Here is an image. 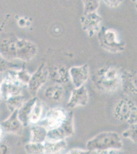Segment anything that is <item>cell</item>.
Returning <instances> with one entry per match:
<instances>
[{
  "label": "cell",
  "instance_id": "cell-1",
  "mask_svg": "<svg viewBox=\"0 0 137 154\" xmlns=\"http://www.w3.org/2000/svg\"><path fill=\"white\" fill-rule=\"evenodd\" d=\"M123 147L121 138L115 131L101 132L88 140L86 143L87 150L99 153L113 149H122Z\"/></svg>",
  "mask_w": 137,
  "mask_h": 154
},
{
  "label": "cell",
  "instance_id": "cell-2",
  "mask_svg": "<svg viewBox=\"0 0 137 154\" xmlns=\"http://www.w3.org/2000/svg\"><path fill=\"white\" fill-rule=\"evenodd\" d=\"M121 75L115 67L105 66L94 73L92 81L96 87L102 91L113 92L121 85Z\"/></svg>",
  "mask_w": 137,
  "mask_h": 154
},
{
  "label": "cell",
  "instance_id": "cell-3",
  "mask_svg": "<svg viewBox=\"0 0 137 154\" xmlns=\"http://www.w3.org/2000/svg\"><path fill=\"white\" fill-rule=\"evenodd\" d=\"M115 119L125 121L129 125L137 124V104L129 98H123L117 102L113 110Z\"/></svg>",
  "mask_w": 137,
  "mask_h": 154
},
{
  "label": "cell",
  "instance_id": "cell-4",
  "mask_svg": "<svg viewBox=\"0 0 137 154\" xmlns=\"http://www.w3.org/2000/svg\"><path fill=\"white\" fill-rule=\"evenodd\" d=\"M74 114L69 112L65 121L58 128L48 131L47 139L48 141H60L66 140L74 134Z\"/></svg>",
  "mask_w": 137,
  "mask_h": 154
},
{
  "label": "cell",
  "instance_id": "cell-5",
  "mask_svg": "<svg viewBox=\"0 0 137 154\" xmlns=\"http://www.w3.org/2000/svg\"><path fill=\"white\" fill-rule=\"evenodd\" d=\"M98 38L101 46L110 52H119L124 48V43L119 40L116 32L113 30H101L99 32Z\"/></svg>",
  "mask_w": 137,
  "mask_h": 154
},
{
  "label": "cell",
  "instance_id": "cell-6",
  "mask_svg": "<svg viewBox=\"0 0 137 154\" xmlns=\"http://www.w3.org/2000/svg\"><path fill=\"white\" fill-rule=\"evenodd\" d=\"M69 112L61 107H55L51 109L42 118L38 124L49 130H52L60 126L68 115Z\"/></svg>",
  "mask_w": 137,
  "mask_h": 154
},
{
  "label": "cell",
  "instance_id": "cell-7",
  "mask_svg": "<svg viewBox=\"0 0 137 154\" xmlns=\"http://www.w3.org/2000/svg\"><path fill=\"white\" fill-rule=\"evenodd\" d=\"M89 101L88 91L85 86L77 88L72 91L67 106L72 109L78 106H84L88 104Z\"/></svg>",
  "mask_w": 137,
  "mask_h": 154
},
{
  "label": "cell",
  "instance_id": "cell-8",
  "mask_svg": "<svg viewBox=\"0 0 137 154\" xmlns=\"http://www.w3.org/2000/svg\"><path fill=\"white\" fill-rule=\"evenodd\" d=\"M70 77L74 86L79 88L83 86L89 77V68L87 64L80 66L73 67L69 72Z\"/></svg>",
  "mask_w": 137,
  "mask_h": 154
},
{
  "label": "cell",
  "instance_id": "cell-9",
  "mask_svg": "<svg viewBox=\"0 0 137 154\" xmlns=\"http://www.w3.org/2000/svg\"><path fill=\"white\" fill-rule=\"evenodd\" d=\"M83 29L91 36L99 29L102 19L96 12L84 14L81 18Z\"/></svg>",
  "mask_w": 137,
  "mask_h": 154
},
{
  "label": "cell",
  "instance_id": "cell-10",
  "mask_svg": "<svg viewBox=\"0 0 137 154\" xmlns=\"http://www.w3.org/2000/svg\"><path fill=\"white\" fill-rule=\"evenodd\" d=\"M121 85L125 93L131 95L137 94V74L125 72L121 75Z\"/></svg>",
  "mask_w": 137,
  "mask_h": 154
},
{
  "label": "cell",
  "instance_id": "cell-11",
  "mask_svg": "<svg viewBox=\"0 0 137 154\" xmlns=\"http://www.w3.org/2000/svg\"><path fill=\"white\" fill-rule=\"evenodd\" d=\"M45 154H61L67 147L66 140L60 141H48L43 142Z\"/></svg>",
  "mask_w": 137,
  "mask_h": 154
},
{
  "label": "cell",
  "instance_id": "cell-12",
  "mask_svg": "<svg viewBox=\"0 0 137 154\" xmlns=\"http://www.w3.org/2000/svg\"><path fill=\"white\" fill-rule=\"evenodd\" d=\"M48 130L40 124L32 125L30 128V142L43 143L47 139Z\"/></svg>",
  "mask_w": 137,
  "mask_h": 154
},
{
  "label": "cell",
  "instance_id": "cell-13",
  "mask_svg": "<svg viewBox=\"0 0 137 154\" xmlns=\"http://www.w3.org/2000/svg\"><path fill=\"white\" fill-rule=\"evenodd\" d=\"M64 89L60 84H55L49 86L46 89L45 96L51 101L59 102L64 97Z\"/></svg>",
  "mask_w": 137,
  "mask_h": 154
},
{
  "label": "cell",
  "instance_id": "cell-14",
  "mask_svg": "<svg viewBox=\"0 0 137 154\" xmlns=\"http://www.w3.org/2000/svg\"><path fill=\"white\" fill-rule=\"evenodd\" d=\"M43 108L41 102L37 99L33 104L29 117V123L37 125L42 120Z\"/></svg>",
  "mask_w": 137,
  "mask_h": 154
},
{
  "label": "cell",
  "instance_id": "cell-15",
  "mask_svg": "<svg viewBox=\"0 0 137 154\" xmlns=\"http://www.w3.org/2000/svg\"><path fill=\"white\" fill-rule=\"evenodd\" d=\"M2 126L6 131L12 133H18L21 131L22 124L16 116H11L8 120L2 123Z\"/></svg>",
  "mask_w": 137,
  "mask_h": 154
},
{
  "label": "cell",
  "instance_id": "cell-16",
  "mask_svg": "<svg viewBox=\"0 0 137 154\" xmlns=\"http://www.w3.org/2000/svg\"><path fill=\"white\" fill-rule=\"evenodd\" d=\"M37 98H34L28 102L21 109L19 116L17 117L19 121L24 126H27L29 124V117L33 104Z\"/></svg>",
  "mask_w": 137,
  "mask_h": 154
},
{
  "label": "cell",
  "instance_id": "cell-17",
  "mask_svg": "<svg viewBox=\"0 0 137 154\" xmlns=\"http://www.w3.org/2000/svg\"><path fill=\"white\" fill-rule=\"evenodd\" d=\"M49 75V72L47 68L43 67V65L37 72L35 76L34 82L36 84L34 85V90H37L47 81Z\"/></svg>",
  "mask_w": 137,
  "mask_h": 154
},
{
  "label": "cell",
  "instance_id": "cell-18",
  "mask_svg": "<svg viewBox=\"0 0 137 154\" xmlns=\"http://www.w3.org/2000/svg\"><path fill=\"white\" fill-rule=\"evenodd\" d=\"M69 72L64 67H61L53 72L52 78L53 81L58 83H66L69 81Z\"/></svg>",
  "mask_w": 137,
  "mask_h": 154
},
{
  "label": "cell",
  "instance_id": "cell-19",
  "mask_svg": "<svg viewBox=\"0 0 137 154\" xmlns=\"http://www.w3.org/2000/svg\"><path fill=\"white\" fill-rule=\"evenodd\" d=\"M25 150L27 154H45L43 143L29 142L25 146Z\"/></svg>",
  "mask_w": 137,
  "mask_h": 154
},
{
  "label": "cell",
  "instance_id": "cell-20",
  "mask_svg": "<svg viewBox=\"0 0 137 154\" xmlns=\"http://www.w3.org/2000/svg\"><path fill=\"white\" fill-rule=\"evenodd\" d=\"M137 124L129 125V128L123 131L122 136L123 138L129 139L134 143H137Z\"/></svg>",
  "mask_w": 137,
  "mask_h": 154
},
{
  "label": "cell",
  "instance_id": "cell-21",
  "mask_svg": "<svg viewBox=\"0 0 137 154\" xmlns=\"http://www.w3.org/2000/svg\"><path fill=\"white\" fill-rule=\"evenodd\" d=\"M85 14H89L95 12V11L98 8L99 1H85Z\"/></svg>",
  "mask_w": 137,
  "mask_h": 154
},
{
  "label": "cell",
  "instance_id": "cell-22",
  "mask_svg": "<svg viewBox=\"0 0 137 154\" xmlns=\"http://www.w3.org/2000/svg\"><path fill=\"white\" fill-rule=\"evenodd\" d=\"M91 152L81 149H70L64 154H91Z\"/></svg>",
  "mask_w": 137,
  "mask_h": 154
},
{
  "label": "cell",
  "instance_id": "cell-23",
  "mask_svg": "<svg viewBox=\"0 0 137 154\" xmlns=\"http://www.w3.org/2000/svg\"><path fill=\"white\" fill-rule=\"evenodd\" d=\"M100 154H127L125 151L122 149H113L99 153Z\"/></svg>",
  "mask_w": 137,
  "mask_h": 154
},
{
  "label": "cell",
  "instance_id": "cell-24",
  "mask_svg": "<svg viewBox=\"0 0 137 154\" xmlns=\"http://www.w3.org/2000/svg\"><path fill=\"white\" fill-rule=\"evenodd\" d=\"M106 5L110 7H116L121 3L122 1H104Z\"/></svg>",
  "mask_w": 137,
  "mask_h": 154
},
{
  "label": "cell",
  "instance_id": "cell-25",
  "mask_svg": "<svg viewBox=\"0 0 137 154\" xmlns=\"http://www.w3.org/2000/svg\"><path fill=\"white\" fill-rule=\"evenodd\" d=\"M9 149L5 144L0 143V154H8Z\"/></svg>",
  "mask_w": 137,
  "mask_h": 154
},
{
  "label": "cell",
  "instance_id": "cell-26",
  "mask_svg": "<svg viewBox=\"0 0 137 154\" xmlns=\"http://www.w3.org/2000/svg\"><path fill=\"white\" fill-rule=\"evenodd\" d=\"M2 136V130L0 128V139L1 138Z\"/></svg>",
  "mask_w": 137,
  "mask_h": 154
}]
</instances>
